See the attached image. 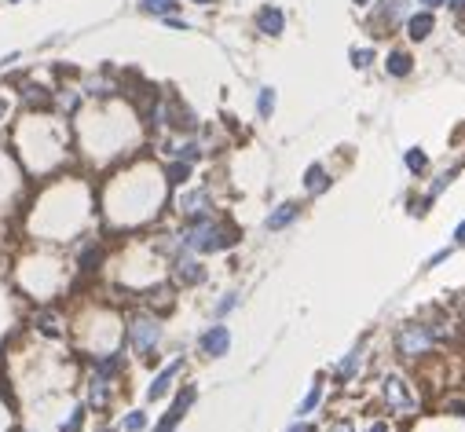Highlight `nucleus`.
<instances>
[{
  "label": "nucleus",
  "mask_w": 465,
  "mask_h": 432,
  "mask_svg": "<svg viewBox=\"0 0 465 432\" xmlns=\"http://www.w3.org/2000/svg\"><path fill=\"white\" fill-rule=\"evenodd\" d=\"M121 428H125V432H143V428H147V414H143V410H132V414L125 418Z\"/></svg>",
  "instance_id": "nucleus-26"
},
{
  "label": "nucleus",
  "mask_w": 465,
  "mask_h": 432,
  "mask_svg": "<svg viewBox=\"0 0 465 432\" xmlns=\"http://www.w3.org/2000/svg\"><path fill=\"white\" fill-rule=\"evenodd\" d=\"M180 421H183V418H180V414H172V410H169V414H165V418H162V421H158V425H154V432H176V425H180Z\"/></svg>",
  "instance_id": "nucleus-28"
},
{
  "label": "nucleus",
  "mask_w": 465,
  "mask_h": 432,
  "mask_svg": "<svg viewBox=\"0 0 465 432\" xmlns=\"http://www.w3.org/2000/svg\"><path fill=\"white\" fill-rule=\"evenodd\" d=\"M432 344H436V341H432V333L425 330L422 319L403 323V326H399V333H396V351H399V356H407V359H422Z\"/></svg>",
  "instance_id": "nucleus-4"
},
{
  "label": "nucleus",
  "mask_w": 465,
  "mask_h": 432,
  "mask_svg": "<svg viewBox=\"0 0 465 432\" xmlns=\"http://www.w3.org/2000/svg\"><path fill=\"white\" fill-rule=\"evenodd\" d=\"M451 4H454V8H465V0H451Z\"/></svg>",
  "instance_id": "nucleus-37"
},
{
  "label": "nucleus",
  "mask_w": 465,
  "mask_h": 432,
  "mask_svg": "<svg viewBox=\"0 0 465 432\" xmlns=\"http://www.w3.org/2000/svg\"><path fill=\"white\" fill-rule=\"evenodd\" d=\"M103 260H106V249L99 246V242H88L77 249V271H81V275H92V271H99L103 267Z\"/></svg>",
  "instance_id": "nucleus-11"
},
{
  "label": "nucleus",
  "mask_w": 465,
  "mask_h": 432,
  "mask_svg": "<svg viewBox=\"0 0 465 432\" xmlns=\"http://www.w3.org/2000/svg\"><path fill=\"white\" fill-rule=\"evenodd\" d=\"M139 8L147 15H162V19H165V15L176 11V0H139Z\"/></svg>",
  "instance_id": "nucleus-21"
},
{
  "label": "nucleus",
  "mask_w": 465,
  "mask_h": 432,
  "mask_svg": "<svg viewBox=\"0 0 465 432\" xmlns=\"http://www.w3.org/2000/svg\"><path fill=\"white\" fill-rule=\"evenodd\" d=\"M228 348H231V330L228 326H220V323H213L209 330L202 333V351L209 359H220V356H228Z\"/></svg>",
  "instance_id": "nucleus-7"
},
{
  "label": "nucleus",
  "mask_w": 465,
  "mask_h": 432,
  "mask_svg": "<svg viewBox=\"0 0 465 432\" xmlns=\"http://www.w3.org/2000/svg\"><path fill=\"white\" fill-rule=\"evenodd\" d=\"M99 432H114V428H99Z\"/></svg>",
  "instance_id": "nucleus-40"
},
{
  "label": "nucleus",
  "mask_w": 465,
  "mask_h": 432,
  "mask_svg": "<svg viewBox=\"0 0 465 432\" xmlns=\"http://www.w3.org/2000/svg\"><path fill=\"white\" fill-rule=\"evenodd\" d=\"M356 4H370V0H356Z\"/></svg>",
  "instance_id": "nucleus-39"
},
{
  "label": "nucleus",
  "mask_w": 465,
  "mask_h": 432,
  "mask_svg": "<svg viewBox=\"0 0 465 432\" xmlns=\"http://www.w3.org/2000/svg\"><path fill=\"white\" fill-rule=\"evenodd\" d=\"M8 114H11V103L4 99V95H0V125H4V121H8Z\"/></svg>",
  "instance_id": "nucleus-32"
},
{
  "label": "nucleus",
  "mask_w": 465,
  "mask_h": 432,
  "mask_svg": "<svg viewBox=\"0 0 465 432\" xmlns=\"http://www.w3.org/2000/svg\"><path fill=\"white\" fill-rule=\"evenodd\" d=\"M162 176H165V183H169V187H180V183L190 180V162H180V158H176L172 165H165Z\"/></svg>",
  "instance_id": "nucleus-17"
},
{
  "label": "nucleus",
  "mask_w": 465,
  "mask_h": 432,
  "mask_svg": "<svg viewBox=\"0 0 465 432\" xmlns=\"http://www.w3.org/2000/svg\"><path fill=\"white\" fill-rule=\"evenodd\" d=\"M187 253H220L235 246V231L228 228V223H216L209 213H198L187 220V228L180 231V238H176Z\"/></svg>",
  "instance_id": "nucleus-2"
},
{
  "label": "nucleus",
  "mask_w": 465,
  "mask_h": 432,
  "mask_svg": "<svg viewBox=\"0 0 465 432\" xmlns=\"http://www.w3.org/2000/svg\"><path fill=\"white\" fill-rule=\"evenodd\" d=\"M282 26H286V15H282L279 8H261V11H256V29H261V34L279 37Z\"/></svg>",
  "instance_id": "nucleus-13"
},
{
  "label": "nucleus",
  "mask_w": 465,
  "mask_h": 432,
  "mask_svg": "<svg viewBox=\"0 0 465 432\" xmlns=\"http://www.w3.org/2000/svg\"><path fill=\"white\" fill-rule=\"evenodd\" d=\"M304 187H308V195H323V190L330 187V176L323 165H312L308 172H304Z\"/></svg>",
  "instance_id": "nucleus-16"
},
{
  "label": "nucleus",
  "mask_w": 465,
  "mask_h": 432,
  "mask_svg": "<svg viewBox=\"0 0 465 432\" xmlns=\"http://www.w3.org/2000/svg\"><path fill=\"white\" fill-rule=\"evenodd\" d=\"M370 59H374V52H370V48H356V52H352V67H370Z\"/></svg>",
  "instance_id": "nucleus-29"
},
{
  "label": "nucleus",
  "mask_w": 465,
  "mask_h": 432,
  "mask_svg": "<svg viewBox=\"0 0 465 432\" xmlns=\"http://www.w3.org/2000/svg\"><path fill=\"white\" fill-rule=\"evenodd\" d=\"M125 341H128V348H132L136 356H143L151 363L158 356V341H162V323H158V315H151V312L132 315L128 326H125Z\"/></svg>",
  "instance_id": "nucleus-3"
},
{
  "label": "nucleus",
  "mask_w": 465,
  "mask_h": 432,
  "mask_svg": "<svg viewBox=\"0 0 465 432\" xmlns=\"http://www.w3.org/2000/svg\"><path fill=\"white\" fill-rule=\"evenodd\" d=\"M34 326L44 333V337H62V333H67V326H62V315L55 308H48V304L34 312Z\"/></svg>",
  "instance_id": "nucleus-12"
},
{
  "label": "nucleus",
  "mask_w": 465,
  "mask_h": 432,
  "mask_svg": "<svg viewBox=\"0 0 465 432\" xmlns=\"http://www.w3.org/2000/svg\"><path fill=\"white\" fill-rule=\"evenodd\" d=\"M180 374H183V359H172V363L165 366V370L151 381V389H147V399H151V403H158V399H165V392L172 389V381L180 377Z\"/></svg>",
  "instance_id": "nucleus-9"
},
{
  "label": "nucleus",
  "mask_w": 465,
  "mask_h": 432,
  "mask_svg": "<svg viewBox=\"0 0 465 432\" xmlns=\"http://www.w3.org/2000/svg\"><path fill=\"white\" fill-rule=\"evenodd\" d=\"M454 238H458V242H465V220L458 223V231H454Z\"/></svg>",
  "instance_id": "nucleus-34"
},
{
  "label": "nucleus",
  "mask_w": 465,
  "mask_h": 432,
  "mask_svg": "<svg viewBox=\"0 0 465 432\" xmlns=\"http://www.w3.org/2000/svg\"><path fill=\"white\" fill-rule=\"evenodd\" d=\"M110 403H114V381L92 374L88 377V403L85 407L95 410V414H103V410H110Z\"/></svg>",
  "instance_id": "nucleus-6"
},
{
  "label": "nucleus",
  "mask_w": 465,
  "mask_h": 432,
  "mask_svg": "<svg viewBox=\"0 0 465 432\" xmlns=\"http://www.w3.org/2000/svg\"><path fill=\"white\" fill-rule=\"evenodd\" d=\"M297 213H300V205H293V202L279 205V209L268 216V231H282V228H290V223L297 220Z\"/></svg>",
  "instance_id": "nucleus-15"
},
{
  "label": "nucleus",
  "mask_w": 465,
  "mask_h": 432,
  "mask_svg": "<svg viewBox=\"0 0 465 432\" xmlns=\"http://www.w3.org/2000/svg\"><path fill=\"white\" fill-rule=\"evenodd\" d=\"M195 4H213V0H195Z\"/></svg>",
  "instance_id": "nucleus-38"
},
{
  "label": "nucleus",
  "mask_w": 465,
  "mask_h": 432,
  "mask_svg": "<svg viewBox=\"0 0 465 432\" xmlns=\"http://www.w3.org/2000/svg\"><path fill=\"white\" fill-rule=\"evenodd\" d=\"M384 70H389L392 77H407V74L414 70V62H410L407 52H392L389 59H384Z\"/></svg>",
  "instance_id": "nucleus-18"
},
{
  "label": "nucleus",
  "mask_w": 465,
  "mask_h": 432,
  "mask_svg": "<svg viewBox=\"0 0 465 432\" xmlns=\"http://www.w3.org/2000/svg\"><path fill=\"white\" fill-rule=\"evenodd\" d=\"M366 432H389V425H384V421H374V425L366 428Z\"/></svg>",
  "instance_id": "nucleus-33"
},
{
  "label": "nucleus",
  "mask_w": 465,
  "mask_h": 432,
  "mask_svg": "<svg viewBox=\"0 0 465 432\" xmlns=\"http://www.w3.org/2000/svg\"><path fill=\"white\" fill-rule=\"evenodd\" d=\"M381 396H384V403H389V410H399V414H418V396L410 392V385L403 377H396L389 374L381 381Z\"/></svg>",
  "instance_id": "nucleus-5"
},
{
  "label": "nucleus",
  "mask_w": 465,
  "mask_h": 432,
  "mask_svg": "<svg viewBox=\"0 0 465 432\" xmlns=\"http://www.w3.org/2000/svg\"><path fill=\"white\" fill-rule=\"evenodd\" d=\"M326 432H356V425H352V421H333Z\"/></svg>",
  "instance_id": "nucleus-31"
},
{
  "label": "nucleus",
  "mask_w": 465,
  "mask_h": 432,
  "mask_svg": "<svg viewBox=\"0 0 465 432\" xmlns=\"http://www.w3.org/2000/svg\"><path fill=\"white\" fill-rule=\"evenodd\" d=\"M180 213L190 220V216H198V213H209V195L198 187V190H187V195L180 198Z\"/></svg>",
  "instance_id": "nucleus-14"
},
{
  "label": "nucleus",
  "mask_w": 465,
  "mask_h": 432,
  "mask_svg": "<svg viewBox=\"0 0 465 432\" xmlns=\"http://www.w3.org/2000/svg\"><path fill=\"white\" fill-rule=\"evenodd\" d=\"M359 359H363V351L356 348V351H352V356H348V359H345V363L338 366V377H341V381H348L352 374H356V366H359Z\"/></svg>",
  "instance_id": "nucleus-25"
},
{
  "label": "nucleus",
  "mask_w": 465,
  "mask_h": 432,
  "mask_svg": "<svg viewBox=\"0 0 465 432\" xmlns=\"http://www.w3.org/2000/svg\"><path fill=\"white\" fill-rule=\"evenodd\" d=\"M11 4H19V0H11Z\"/></svg>",
  "instance_id": "nucleus-41"
},
{
  "label": "nucleus",
  "mask_w": 465,
  "mask_h": 432,
  "mask_svg": "<svg viewBox=\"0 0 465 432\" xmlns=\"http://www.w3.org/2000/svg\"><path fill=\"white\" fill-rule=\"evenodd\" d=\"M319 399H323V381H315V385H312V392L308 396H304V403H300V418H304V414H312L315 407H319Z\"/></svg>",
  "instance_id": "nucleus-24"
},
{
  "label": "nucleus",
  "mask_w": 465,
  "mask_h": 432,
  "mask_svg": "<svg viewBox=\"0 0 465 432\" xmlns=\"http://www.w3.org/2000/svg\"><path fill=\"white\" fill-rule=\"evenodd\" d=\"M429 29H432V15H429V11L414 15V19L407 22V34H410V41H425V37H429Z\"/></svg>",
  "instance_id": "nucleus-19"
},
{
  "label": "nucleus",
  "mask_w": 465,
  "mask_h": 432,
  "mask_svg": "<svg viewBox=\"0 0 465 432\" xmlns=\"http://www.w3.org/2000/svg\"><path fill=\"white\" fill-rule=\"evenodd\" d=\"M235 304H238V297H235V293H228V297H223V300L216 304V315H228V312L235 308Z\"/></svg>",
  "instance_id": "nucleus-30"
},
{
  "label": "nucleus",
  "mask_w": 465,
  "mask_h": 432,
  "mask_svg": "<svg viewBox=\"0 0 465 432\" xmlns=\"http://www.w3.org/2000/svg\"><path fill=\"white\" fill-rule=\"evenodd\" d=\"M85 414H88V407H85V403H77V407L70 410V418L59 425V432H81V428H85Z\"/></svg>",
  "instance_id": "nucleus-20"
},
{
  "label": "nucleus",
  "mask_w": 465,
  "mask_h": 432,
  "mask_svg": "<svg viewBox=\"0 0 465 432\" xmlns=\"http://www.w3.org/2000/svg\"><path fill=\"white\" fill-rule=\"evenodd\" d=\"M290 432H315V428H312V425H293Z\"/></svg>",
  "instance_id": "nucleus-35"
},
{
  "label": "nucleus",
  "mask_w": 465,
  "mask_h": 432,
  "mask_svg": "<svg viewBox=\"0 0 465 432\" xmlns=\"http://www.w3.org/2000/svg\"><path fill=\"white\" fill-rule=\"evenodd\" d=\"M59 114H26L15 129V162L29 180H44L59 169V162L70 154V136L67 125L55 121Z\"/></svg>",
  "instance_id": "nucleus-1"
},
{
  "label": "nucleus",
  "mask_w": 465,
  "mask_h": 432,
  "mask_svg": "<svg viewBox=\"0 0 465 432\" xmlns=\"http://www.w3.org/2000/svg\"><path fill=\"white\" fill-rule=\"evenodd\" d=\"M172 275H176V282H180V286H198L205 279V267L187 253V257H176L172 260Z\"/></svg>",
  "instance_id": "nucleus-10"
},
{
  "label": "nucleus",
  "mask_w": 465,
  "mask_h": 432,
  "mask_svg": "<svg viewBox=\"0 0 465 432\" xmlns=\"http://www.w3.org/2000/svg\"><path fill=\"white\" fill-rule=\"evenodd\" d=\"M19 99H22V110H26V114H41V110H52V88L29 81V85L19 88Z\"/></svg>",
  "instance_id": "nucleus-8"
},
{
  "label": "nucleus",
  "mask_w": 465,
  "mask_h": 432,
  "mask_svg": "<svg viewBox=\"0 0 465 432\" xmlns=\"http://www.w3.org/2000/svg\"><path fill=\"white\" fill-rule=\"evenodd\" d=\"M195 396H198V392L190 389V385L180 389V392H176V399H172V414H180V418H183V414L190 410V403H195Z\"/></svg>",
  "instance_id": "nucleus-22"
},
{
  "label": "nucleus",
  "mask_w": 465,
  "mask_h": 432,
  "mask_svg": "<svg viewBox=\"0 0 465 432\" xmlns=\"http://www.w3.org/2000/svg\"><path fill=\"white\" fill-rule=\"evenodd\" d=\"M271 110H275V88H261V95H256V114L271 118Z\"/></svg>",
  "instance_id": "nucleus-23"
},
{
  "label": "nucleus",
  "mask_w": 465,
  "mask_h": 432,
  "mask_svg": "<svg viewBox=\"0 0 465 432\" xmlns=\"http://www.w3.org/2000/svg\"><path fill=\"white\" fill-rule=\"evenodd\" d=\"M425 165H429L425 151H407V169H410V172H422Z\"/></svg>",
  "instance_id": "nucleus-27"
},
{
  "label": "nucleus",
  "mask_w": 465,
  "mask_h": 432,
  "mask_svg": "<svg viewBox=\"0 0 465 432\" xmlns=\"http://www.w3.org/2000/svg\"><path fill=\"white\" fill-rule=\"evenodd\" d=\"M422 4H425V8H436V4H443V0H422Z\"/></svg>",
  "instance_id": "nucleus-36"
}]
</instances>
